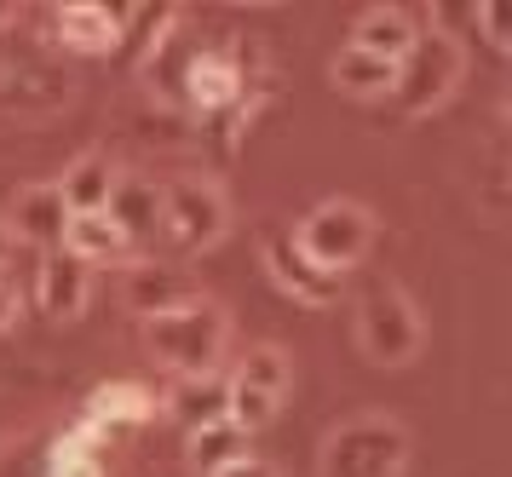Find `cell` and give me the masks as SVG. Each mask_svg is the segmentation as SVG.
<instances>
[{
    "instance_id": "19",
    "label": "cell",
    "mask_w": 512,
    "mask_h": 477,
    "mask_svg": "<svg viewBox=\"0 0 512 477\" xmlns=\"http://www.w3.org/2000/svg\"><path fill=\"white\" fill-rule=\"evenodd\" d=\"M328 75H334V87L351 92V98H386L397 81V64H386V58H374V52H363V46H340L334 52V64H328Z\"/></svg>"
},
{
    "instance_id": "24",
    "label": "cell",
    "mask_w": 512,
    "mask_h": 477,
    "mask_svg": "<svg viewBox=\"0 0 512 477\" xmlns=\"http://www.w3.org/2000/svg\"><path fill=\"white\" fill-rule=\"evenodd\" d=\"M213 477H277V466H271V460H259V455H242V460H231L225 472H213Z\"/></svg>"
},
{
    "instance_id": "10",
    "label": "cell",
    "mask_w": 512,
    "mask_h": 477,
    "mask_svg": "<svg viewBox=\"0 0 512 477\" xmlns=\"http://www.w3.org/2000/svg\"><path fill=\"white\" fill-rule=\"evenodd\" d=\"M87 294H93V271L75 259V253L52 248L41 259V271H35V299H41V311L58 322H70L87 311Z\"/></svg>"
},
{
    "instance_id": "12",
    "label": "cell",
    "mask_w": 512,
    "mask_h": 477,
    "mask_svg": "<svg viewBox=\"0 0 512 477\" xmlns=\"http://www.w3.org/2000/svg\"><path fill=\"white\" fill-rule=\"evenodd\" d=\"M156 414V397L139 386V380H110V386H98L87 397V426L93 432H127V426H144Z\"/></svg>"
},
{
    "instance_id": "17",
    "label": "cell",
    "mask_w": 512,
    "mask_h": 477,
    "mask_svg": "<svg viewBox=\"0 0 512 477\" xmlns=\"http://www.w3.org/2000/svg\"><path fill=\"white\" fill-rule=\"evenodd\" d=\"M58 41L70 52H116L121 12H110V6H58Z\"/></svg>"
},
{
    "instance_id": "26",
    "label": "cell",
    "mask_w": 512,
    "mask_h": 477,
    "mask_svg": "<svg viewBox=\"0 0 512 477\" xmlns=\"http://www.w3.org/2000/svg\"><path fill=\"white\" fill-rule=\"evenodd\" d=\"M12 23H18V12H12V6H0V29H12Z\"/></svg>"
},
{
    "instance_id": "20",
    "label": "cell",
    "mask_w": 512,
    "mask_h": 477,
    "mask_svg": "<svg viewBox=\"0 0 512 477\" xmlns=\"http://www.w3.org/2000/svg\"><path fill=\"white\" fill-rule=\"evenodd\" d=\"M242 455H248V432H242L236 420H225V414L190 432V466H196L202 477L225 472V466H231V460H242Z\"/></svg>"
},
{
    "instance_id": "15",
    "label": "cell",
    "mask_w": 512,
    "mask_h": 477,
    "mask_svg": "<svg viewBox=\"0 0 512 477\" xmlns=\"http://www.w3.org/2000/svg\"><path fill=\"white\" fill-rule=\"evenodd\" d=\"M104 213H110V225H116L127 242H144L150 230H162V190L150 179H116Z\"/></svg>"
},
{
    "instance_id": "13",
    "label": "cell",
    "mask_w": 512,
    "mask_h": 477,
    "mask_svg": "<svg viewBox=\"0 0 512 477\" xmlns=\"http://www.w3.org/2000/svg\"><path fill=\"white\" fill-rule=\"evenodd\" d=\"M415 41H420V23L409 18L403 6H374V12H363L357 29H351V46H363L374 58H386V64H403Z\"/></svg>"
},
{
    "instance_id": "7",
    "label": "cell",
    "mask_w": 512,
    "mask_h": 477,
    "mask_svg": "<svg viewBox=\"0 0 512 477\" xmlns=\"http://www.w3.org/2000/svg\"><path fill=\"white\" fill-rule=\"evenodd\" d=\"M259 259H265V271H271V282H277L282 294H294L300 305H334L340 299V276H328L323 265H311L300 253V242H294V230H265L259 236Z\"/></svg>"
},
{
    "instance_id": "3",
    "label": "cell",
    "mask_w": 512,
    "mask_h": 477,
    "mask_svg": "<svg viewBox=\"0 0 512 477\" xmlns=\"http://www.w3.org/2000/svg\"><path fill=\"white\" fill-rule=\"evenodd\" d=\"M461 75H466V46L449 29H420V41L397 64V81L386 98H392L397 115H432L438 104H449Z\"/></svg>"
},
{
    "instance_id": "21",
    "label": "cell",
    "mask_w": 512,
    "mask_h": 477,
    "mask_svg": "<svg viewBox=\"0 0 512 477\" xmlns=\"http://www.w3.org/2000/svg\"><path fill=\"white\" fill-rule=\"evenodd\" d=\"M231 380L236 386H248V391H265V397H277L282 403V397H288V380H294V363H288L282 345H248Z\"/></svg>"
},
{
    "instance_id": "11",
    "label": "cell",
    "mask_w": 512,
    "mask_h": 477,
    "mask_svg": "<svg viewBox=\"0 0 512 477\" xmlns=\"http://www.w3.org/2000/svg\"><path fill=\"white\" fill-rule=\"evenodd\" d=\"M116 161L104 156V150H87V156H75L64 173H58V196H64V207H70V219L75 213H104L110 207V190H116Z\"/></svg>"
},
{
    "instance_id": "6",
    "label": "cell",
    "mask_w": 512,
    "mask_h": 477,
    "mask_svg": "<svg viewBox=\"0 0 512 477\" xmlns=\"http://www.w3.org/2000/svg\"><path fill=\"white\" fill-rule=\"evenodd\" d=\"M162 230L185 253L213 248L231 230V196L219 179H173L162 190Z\"/></svg>"
},
{
    "instance_id": "1",
    "label": "cell",
    "mask_w": 512,
    "mask_h": 477,
    "mask_svg": "<svg viewBox=\"0 0 512 477\" xmlns=\"http://www.w3.org/2000/svg\"><path fill=\"white\" fill-rule=\"evenodd\" d=\"M144 345H150V357L167 363L173 374H213V363H219L225 345H231V311H225L219 299L196 294V299H185V305H173V311L144 322Z\"/></svg>"
},
{
    "instance_id": "23",
    "label": "cell",
    "mask_w": 512,
    "mask_h": 477,
    "mask_svg": "<svg viewBox=\"0 0 512 477\" xmlns=\"http://www.w3.org/2000/svg\"><path fill=\"white\" fill-rule=\"evenodd\" d=\"M18 317H24V294H18V288L0 276V334H6V328H12Z\"/></svg>"
},
{
    "instance_id": "16",
    "label": "cell",
    "mask_w": 512,
    "mask_h": 477,
    "mask_svg": "<svg viewBox=\"0 0 512 477\" xmlns=\"http://www.w3.org/2000/svg\"><path fill=\"white\" fill-rule=\"evenodd\" d=\"M236 92H242V69L225 46H208V52H196V64H190V104L196 110H225L236 104Z\"/></svg>"
},
{
    "instance_id": "22",
    "label": "cell",
    "mask_w": 512,
    "mask_h": 477,
    "mask_svg": "<svg viewBox=\"0 0 512 477\" xmlns=\"http://www.w3.org/2000/svg\"><path fill=\"white\" fill-rule=\"evenodd\" d=\"M472 23L484 29V41L495 46V52H507V18H501V6H472Z\"/></svg>"
},
{
    "instance_id": "9",
    "label": "cell",
    "mask_w": 512,
    "mask_h": 477,
    "mask_svg": "<svg viewBox=\"0 0 512 477\" xmlns=\"http://www.w3.org/2000/svg\"><path fill=\"white\" fill-rule=\"evenodd\" d=\"M202 288L190 282V271H179V265H162V259H139L133 271L121 276V305L133 311V317H162V311H173V305H185V299H196Z\"/></svg>"
},
{
    "instance_id": "14",
    "label": "cell",
    "mask_w": 512,
    "mask_h": 477,
    "mask_svg": "<svg viewBox=\"0 0 512 477\" xmlns=\"http://www.w3.org/2000/svg\"><path fill=\"white\" fill-rule=\"evenodd\" d=\"M225 397H231V380H219V374H179V386L162 397V409L185 432H196V426H208V420L225 414Z\"/></svg>"
},
{
    "instance_id": "4",
    "label": "cell",
    "mask_w": 512,
    "mask_h": 477,
    "mask_svg": "<svg viewBox=\"0 0 512 477\" xmlns=\"http://www.w3.org/2000/svg\"><path fill=\"white\" fill-rule=\"evenodd\" d=\"M409 466V432L392 414H357L323 443L317 477H397Z\"/></svg>"
},
{
    "instance_id": "18",
    "label": "cell",
    "mask_w": 512,
    "mask_h": 477,
    "mask_svg": "<svg viewBox=\"0 0 512 477\" xmlns=\"http://www.w3.org/2000/svg\"><path fill=\"white\" fill-rule=\"evenodd\" d=\"M64 253H75L81 265H116L133 253V242L110 225V213H75L64 230Z\"/></svg>"
},
{
    "instance_id": "5",
    "label": "cell",
    "mask_w": 512,
    "mask_h": 477,
    "mask_svg": "<svg viewBox=\"0 0 512 477\" xmlns=\"http://www.w3.org/2000/svg\"><path fill=\"white\" fill-rule=\"evenodd\" d=\"M294 242H300V253L311 265L340 276L374 248V213L363 202H351V196H328L294 225Z\"/></svg>"
},
{
    "instance_id": "8",
    "label": "cell",
    "mask_w": 512,
    "mask_h": 477,
    "mask_svg": "<svg viewBox=\"0 0 512 477\" xmlns=\"http://www.w3.org/2000/svg\"><path fill=\"white\" fill-rule=\"evenodd\" d=\"M0 219H6V230H12V242H29V248L52 253V248H64L70 207H64V196H58L52 184H24Z\"/></svg>"
},
{
    "instance_id": "25",
    "label": "cell",
    "mask_w": 512,
    "mask_h": 477,
    "mask_svg": "<svg viewBox=\"0 0 512 477\" xmlns=\"http://www.w3.org/2000/svg\"><path fill=\"white\" fill-rule=\"evenodd\" d=\"M12 248H18V242H12V230H6V219H0V265H12Z\"/></svg>"
},
{
    "instance_id": "2",
    "label": "cell",
    "mask_w": 512,
    "mask_h": 477,
    "mask_svg": "<svg viewBox=\"0 0 512 477\" xmlns=\"http://www.w3.org/2000/svg\"><path fill=\"white\" fill-rule=\"evenodd\" d=\"M357 345H363L369 363H386V368H403L420 357L426 317H420L415 299L403 294V282L380 276V282H369L357 294Z\"/></svg>"
}]
</instances>
